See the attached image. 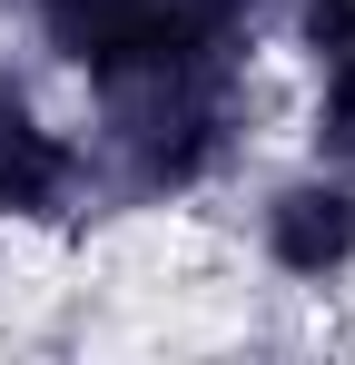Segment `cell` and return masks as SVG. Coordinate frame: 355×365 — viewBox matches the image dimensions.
<instances>
[{"instance_id": "cell-2", "label": "cell", "mask_w": 355, "mask_h": 365, "mask_svg": "<svg viewBox=\"0 0 355 365\" xmlns=\"http://www.w3.org/2000/svg\"><path fill=\"white\" fill-rule=\"evenodd\" d=\"M0 217L40 257L109 237V187H99V148L79 128V99L30 50H0Z\"/></svg>"}, {"instance_id": "cell-1", "label": "cell", "mask_w": 355, "mask_h": 365, "mask_svg": "<svg viewBox=\"0 0 355 365\" xmlns=\"http://www.w3.org/2000/svg\"><path fill=\"white\" fill-rule=\"evenodd\" d=\"M237 277L287 306H355V168L316 148H267L227 197Z\"/></svg>"}, {"instance_id": "cell-4", "label": "cell", "mask_w": 355, "mask_h": 365, "mask_svg": "<svg viewBox=\"0 0 355 365\" xmlns=\"http://www.w3.org/2000/svg\"><path fill=\"white\" fill-rule=\"evenodd\" d=\"M0 20H10V0H0Z\"/></svg>"}, {"instance_id": "cell-3", "label": "cell", "mask_w": 355, "mask_h": 365, "mask_svg": "<svg viewBox=\"0 0 355 365\" xmlns=\"http://www.w3.org/2000/svg\"><path fill=\"white\" fill-rule=\"evenodd\" d=\"M30 257H40V247H30V237H20V227H10V217H0V297L20 287V267H30Z\"/></svg>"}]
</instances>
